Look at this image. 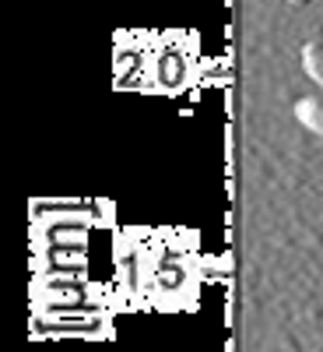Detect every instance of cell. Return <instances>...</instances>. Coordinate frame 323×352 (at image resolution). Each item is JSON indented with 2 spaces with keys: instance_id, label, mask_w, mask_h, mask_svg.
<instances>
[{
  "instance_id": "obj_2",
  "label": "cell",
  "mask_w": 323,
  "mask_h": 352,
  "mask_svg": "<svg viewBox=\"0 0 323 352\" xmlns=\"http://www.w3.org/2000/svg\"><path fill=\"white\" fill-rule=\"evenodd\" d=\"M302 71L309 74V81L323 92V43H306L302 46Z\"/></svg>"
},
{
  "instance_id": "obj_1",
  "label": "cell",
  "mask_w": 323,
  "mask_h": 352,
  "mask_svg": "<svg viewBox=\"0 0 323 352\" xmlns=\"http://www.w3.org/2000/svg\"><path fill=\"white\" fill-rule=\"evenodd\" d=\"M296 120L302 124V131H309V134H316L323 141V92L302 96L296 102Z\"/></svg>"
},
{
  "instance_id": "obj_3",
  "label": "cell",
  "mask_w": 323,
  "mask_h": 352,
  "mask_svg": "<svg viewBox=\"0 0 323 352\" xmlns=\"http://www.w3.org/2000/svg\"><path fill=\"white\" fill-rule=\"evenodd\" d=\"M288 4H291V8H309L313 0H288Z\"/></svg>"
}]
</instances>
